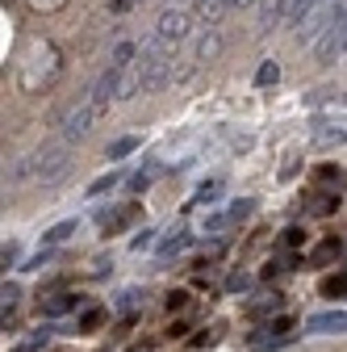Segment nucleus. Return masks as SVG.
<instances>
[{"label":"nucleus","instance_id":"13","mask_svg":"<svg viewBox=\"0 0 347 352\" xmlns=\"http://www.w3.org/2000/svg\"><path fill=\"white\" fill-rule=\"evenodd\" d=\"M322 5H326V0H289V9H285V21H289V25H301L306 17H314Z\"/></svg>","mask_w":347,"mask_h":352},{"label":"nucleus","instance_id":"7","mask_svg":"<svg viewBox=\"0 0 347 352\" xmlns=\"http://www.w3.org/2000/svg\"><path fill=\"white\" fill-rule=\"evenodd\" d=\"M222 47H226V30L222 25H205L201 38H197V47H193V59L197 63H213L222 55Z\"/></svg>","mask_w":347,"mask_h":352},{"label":"nucleus","instance_id":"21","mask_svg":"<svg viewBox=\"0 0 347 352\" xmlns=\"http://www.w3.org/2000/svg\"><path fill=\"white\" fill-rule=\"evenodd\" d=\"M67 5H71V0H25L29 13H63Z\"/></svg>","mask_w":347,"mask_h":352},{"label":"nucleus","instance_id":"15","mask_svg":"<svg viewBox=\"0 0 347 352\" xmlns=\"http://www.w3.org/2000/svg\"><path fill=\"white\" fill-rule=\"evenodd\" d=\"M272 311H280V298H276V294H268V298H259V302L247 306L251 319H264V315H272Z\"/></svg>","mask_w":347,"mask_h":352},{"label":"nucleus","instance_id":"4","mask_svg":"<svg viewBox=\"0 0 347 352\" xmlns=\"http://www.w3.org/2000/svg\"><path fill=\"white\" fill-rule=\"evenodd\" d=\"M189 34H193V13H189V9H167V13L159 17V25H155L151 42H155L163 55H171V47L189 42Z\"/></svg>","mask_w":347,"mask_h":352},{"label":"nucleus","instance_id":"28","mask_svg":"<svg viewBox=\"0 0 347 352\" xmlns=\"http://www.w3.org/2000/svg\"><path fill=\"white\" fill-rule=\"evenodd\" d=\"M184 306H189V294L184 289H171L167 294V311H184Z\"/></svg>","mask_w":347,"mask_h":352},{"label":"nucleus","instance_id":"22","mask_svg":"<svg viewBox=\"0 0 347 352\" xmlns=\"http://www.w3.org/2000/svg\"><path fill=\"white\" fill-rule=\"evenodd\" d=\"M335 210H339V197L335 193H318V201H310V214H318V218H326Z\"/></svg>","mask_w":347,"mask_h":352},{"label":"nucleus","instance_id":"23","mask_svg":"<svg viewBox=\"0 0 347 352\" xmlns=\"http://www.w3.org/2000/svg\"><path fill=\"white\" fill-rule=\"evenodd\" d=\"M339 294H347V273H335L322 281V298H339Z\"/></svg>","mask_w":347,"mask_h":352},{"label":"nucleus","instance_id":"20","mask_svg":"<svg viewBox=\"0 0 347 352\" xmlns=\"http://www.w3.org/2000/svg\"><path fill=\"white\" fill-rule=\"evenodd\" d=\"M189 243H193V235H189V231H176V235H167V239H163L159 252H163V256H176V252H184Z\"/></svg>","mask_w":347,"mask_h":352},{"label":"nucleus","instance_id":"12","mask_svg":"<svg viewBox=\"0 0 347 352\" xmlns=\"http://www.w3.org/2000/svg\"><path fill=\"white\" fill-rule=\"evenodd\" d=\"M143 147V135H117V139H109V147H105V160H125V155H134Z\"/></svg>","mask_w":347,"mask_h":352},{"label":"nucleus","instance_id":"1","mask_svg":"<svg viewBox=\"0 0 347 352\" xmlns=\"http://www.w3.org/2000/svg\"><path fill=\"white\" fill-rule=\"evenodd\" d=\"M71 147L63 139H51V143H42L38 151H29L13 172H9V181H38V185H55L63 181V176L71 172Z\"/></svg>","mask_w":347,"mask_h":352},{"label":"nucleus","instance_id":"16","mask_svg":"<svg viewBox=\"0 0 347 352\" xmlns=\"http://www.w3.org/2000/svg\"><path fill=\"white\" fill-rule=\"evenodd\" d=\"M105 323H109V311L93 306V311H84V319H80V331H101Z\"/></svg>","mask_w":347,"mask_h":352},{"label":"nucleus","instance_id":"17","mask_svg":"<svg viewBox=\"0 0 347 352\" xmlns=\"http://www.w3.org/2000/svg\"><path fill=\"white\" fill-rule=\"evenodd\" d=\"M276 80H280V63H276V59H264V63H259V72H255V84L268 88V84H276Z\"/></svg>","mask_w":347,"mask_h":352},{"label":"nucleus","instance_id":"6","mask_svg":"<svg viewBox=\"0 0 347 352\" xmlns=\"http://www.w3.org/2000/svg\"><path fill=\"white\" fill-rule=\"evenodd\" d=\"M343 55H347V21L335 25V30H326V34L314 42V59H318V63H335V59H343Z\"/></svg>","mask_w":347,"mask_h":352},{"label":"nucleus","instance_id":"25","mask_svg":"<svg viewBox=\"0 0 347 352\" xmlns=\"http://www.w3.org/2000/svg\"><path fill=\"white\" fill-rule=\"evenodd\" d=\"M218 193H222V181H209V185H201L197 201H201V206H209V201H218Z\"/></svg>","mask_w":347,"mask_h":352},{"label":"nucleus","instance_id":"2","mask_svg":"<svg viewBox=\"0 0 347 352\" xmlns=\"http://www.w3.org/2000/svg\"><path fill=\"white\" fill-rule=\"evenodd\" d=\"M63 51L51 38H34L21 55V93H47V88L63 76Z\"/></svg>","mask_w":347,"mask_h":352},{"label":"nucleus","instance_id":"29","mask_svg":"<svg viewBox=\"0 0 347 352\" xmlns=\"http://www.w3.org/2000/svg\"><path fill=\"white\" fill-rule=\"evenodd\" d=\"M247 285H251V277H247V273H235V277L226 281V289H230V294H243Z\"/></svg>","mask_w":347,"mask_h":352},{"label":"nucleus","instance_id":"30","mask_svg":"<svg viewBox=\"0 0 347 352\" xmlns=\"http://www.w3.org/2000/svg\"><path fill=\"white\" fill-rule=\"evenodd\" d=\"M301 243H306V231H301V227H289V235H285V248H301Z\"/></svg>","mask_w":347,"mask_h":352},{"label":"nucleus","instance_id":"18","mask_svg":"<svg viewBox=\"0 0 347 352\" xmlns=\"http://www.w3.org/2000/svg\"><path fill=\"white\" fill-rule=\"evenodd\" d=\"M121 181V168H113V172H105V176H97V181L88 185V197H101V193H109L113 185Z\"/></svg>","mask_w":347,"mask_h":352},{"label":"nucleus","instance_id":"5","mask_svg":"<svg viewBox=\"0 0 347 352\" xmlns=\"http://www.w3.org/2000/svg\"><path fill=\"white\" fill-rule=\"evenodd\" d=\"M143 63V93H159V88L176 84V59L159 55V59H139Z\"/></svg>","mask_w":347,"mask_h":352},{"label":"nucleus","instance_id":"26","mask_svg":"<svg viewBox=\"0 0 347 352\" xmlns=\"http://www.w3.org/2000/svg\"><path fill=\"white\" fill-rule=\"evenodd\" d=\"M151 181H155V168H147V172H134V176H130V189H134V193H143Z\"/></svg>","mask_w":347,"mask_h":352},{"label":"nucleus","instance_id":"19","mask_svg":"<svg viewBox=\"0 0 347 352\" xmlns=\"http://www.w3.org/2000/svg\"><path fill=\"white\" fill-rule=\"evenodd\" d=\"M139 306H143V289H121V294H117V311H121V315H134Z\"/></svg>","mask_w":347,"mask_h":352},{"label":"nucleus","instance_id":"3","mask_svg":"<svg viewBox=\"0 0 347 352\" xmlns=\"http://www.w3.org/2000/svg\"><path fill=\"white\" fill-rule=\"evenodd\" d=\"M109 113V101H101V97H84L80 105H71L67 113H63V122H59V139L63 143H71V139H84V135H88V130L101 122Z\"/></svg>","mask_w":347,"mask_h":352},{"label":"nucleus","instance_id":"9","mask_svg":"<svg viewBox=\"0 0 347 352\" xmlns=\"http://www.w3.org/2000/svg\"><path fill=\"white\" fill-rule=\"evenodd\" d=\"M343 252H347V243L339 239V235H326V239H318L314 248H310V264H335V260H343Z\"/></svg>","mask_w":347,"mask_h":352},{"label":"nucleus","instance_id":"31","mask_svg":"<svg viewBox=\"0 0 347 352\" xmlns=\"http://www.w3.org/2000/svg\"><path fill=\"white\" fill-rule=\"evenodd\" d=\"M17 256H21V248H17V243H5V252H0V260H5V269H9V264H17Z\"/></svg>","mask_w":347,"mask_h":352},{"label":"nucleus","instance_id":"24","mask_svg":"<svg viewBox=\"0 0 347 352\" xmlns=\"http://www.w3.org/2000/svg\"><path fill=\"white\" fill-rule=\"evenodd\" d=\"M218 340H222V323H213V327H205V331L193 340V348H213Z\"/></svg>","mask_w":347,"mask_h":352},{"label":"nucleus","instance_id":"10","mask_svg":"<svg viewBox=\"0 0 347 352\" xmlns=\"http://www.w3.org/2000/svg\"><path fill=\"white\" fill-rule=\"evenodd\" d=\"M314 336H339V331H347V311H322V315H310V323H306Z\"/></svg>","mask_w":347,"mask_h":352},{"label":"nucleus","instance_id":"11","mask_svg":"<svg viewBox=\"0 0 347 352\" xmlns=\"http://www.w3.org/2000/svg\"><path fill=\"white\" fill-rule=\"evenodd\" d=\"M75 231H80V223H75V218H67V223H55L47 235H42V252H55V248H63L67 239H75Z\"/></svg>","mask_w":347,"mask_h":352},{"label":"nucleus","instance_id":"27","mask_svg":"<svg viewBox=\"0 0 347 352\" xmlns=\"http://www.w3.org/2000/svg\"><path fill=\"white\" fill-rule=\"evenodd\" d=\"M0 298H5V315H9L13 306H17V298H21V289H17L13 281H5V289H0Z\"/></svg>","mask_w":347,"mask_h":352},{"label":"nucleus","instance_id":"14","mask_svg":"<svg viewBox=\"0 0 347 352\" xmlns=\"http://www.w3.org/2000/svg\"><path fill=\"white\" fill-rule=\"evenodd\" d=\"M75 302H80L75 294H51L47 302H42V315H51V319H55V315H67Z\"/></svg>","mask_w":347,"mask_h":352},{"label":"nucleus","instance_id":"8","mask_svg":"<svg viewBox=\"0 0 347 352\" xmlns=\"http://www.w3.org/2000/svg\"><path fill=\"white\" fill-rule=\"evenodd\" d=\"M143 218V210H139V201H125V206H117V210H109V214H101V227H105V235H121L125 227H134Z\"/></svg>","mask_w":347,"mask_h":352},{"label":"nucleus","instance_id":"32","mask_svg":"<svg viewBox=\"0 0 347 352\" xmlns=\"http://www.w3.org/2000/svg\"><path fill=\"white\" fill-rule=\"evenodd\" d=\"M155 243V231H143V235H134V252H143V248H151Z\"/></svg>","mask_w":347,"mask_h":352}]
</instances>
